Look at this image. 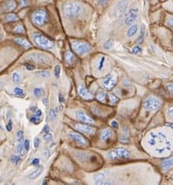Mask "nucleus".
Listing matches in <instances>:
<instances>
[{
  "label": "nucleus",
  "instance_id": "1",
  "mask_svg": "<svg viewBox=\"0 0 173 185\" xmlns=\"http://www.w3.org/2000/svg\"><path fill=\"white\" fill-rule=\"evenodd\" d=\"M154 151L158 154H163L172 149V143L168 137L162 132H154L150 134L148 141Z\"/></svg>",
  "mask_w": 173,
  "mask_h": 185
},
{
  "label": "nucleus",
  "instance_id": "2",
  "mask_svg": "<svg viewBox=\"0 0 173 185\" xmlns=\"http://www.w3.org/2000/svg\"><path fill=\"white\" fill-rule=\"evenodd\" d=\"M62 11L65 18L75 19L82 15L83 8V6L79 2H68L62 5Z\"/></svg>",
  "mask_w": 173,
  "mask_h": 185
},
{
  "label": "nucleus",
  "instance_id": "3",
  "mask_svg": "<svg viewBox=\"0 0 173 185\" xmlns=\"http://www.w3.org/2000/svg\"><path fill=\"white\" fill-rule=\"evenodd\" d=\"M32 39L38 46L45 49H51L55 46L52 41L48 37L39 32H34L32 34Z\"/></svg>",
  "mask_w": 173,
  "mask_h": 185
},
{
  "label": "nucleus",
  "instance_id": "4",
  "mask_svg": "<svg viewBox=\"0 0 173 185\" xmlns=\"http://www.w3.org/2000/svg\"><path fill=\"white\" fill-rule=\"evenodd\" d=\"M71 46L73 51L80 55H85L90 50V45L89 43L83 41L74 40L71 42Z\"/></svg>",
  "mask_w": 173,
  "mask_h": 185
},
{
  "label": "nucleus",
  "instance_id": "5",
  "mask_svg": "<svg viewBox=\"0 0 173 185\" xmlns=\"http://www.w3.org/2000/svg\"><path fill=\"white\" fill-rule=\"evenodd\" d=\"M130 156V152L125 148H116L108 152V157L111 160H125Z\"/></svg>",
  "mask_w": 173,
  "mask_h": 185
},
{
  "label": "nucleus",
  "instance_id": "6",
  "mask_svg": "<svg viewBox=\"0 0 173 185\" xmlns=\"http://www.w3.org/2000/svg\"><path fill=\"white\" fill-rule=\"evenodd\" d=\"M143 108L148 111H157L161 107L162 102L154 96H148L144 99L143 103Z\"/></svg>",
  "mask_w": 173,
  "mask_h": 185
},
{
  "label": "nucleus",
  "instance_id": "7",
  "mask_svg": "<svg viewBox=\"0 0 173 185\" xmlns=\"http://www.w3.org/2000/svg\"><path fill=\"white\" fill-rule=\"evenodd\" d=\"M47 19L48 13L46 10L43 9H40L34 11L31 15L32 22L35 25L39 26V27L44 25L45 22L47 21Z\"/></svg>",
  "mask_w": 173,
  "mask_h": 185
},
{
  "label": "nucleus",
  "instance_id": "8",
  "mask_svg": "<svg viewBox=\"0 0 173 185\" xmlns=\"http://www.w3.org/2000/svg\"><path fill=\"white\" fill-rule=\"evenodd\" d=\"M27 60L39 64H48L51 62V57H49L48 55L38 52H34L28 55L27 56Z\"/></svg>",
  "mask_w": 173,
  "mask_h": 185
},
{
  "label": "nucleus",
  "instance_id": "9",
  "mask_svg": "<svg viewBox=\"0 0 173 185\" xmlns=\"http://www.w3.org/2000/svg\"><path fill=\"white\" fill-rule=\"evenodd\" d=\"M116 76L114 74H109L105 77L102 80V86L107 89H112L116 84Z\"/></svg>",
  "mask_w": 173,
  "mask_h": 185
},
{
  "label": "nucleus",
  "instance_id": "10",
  "mask_svg": "<svg viewBox=\"0 0 173 185\" xmlns=\"http://www.w3.org/2000/svg\"><path fill=\"white\" fill-rule=\"evenodd\" d=\"M68 136L71 139H73V141H75L80 146H86V145H88V141H87V139L81 135L79 133H77V132H69L68 134Z\"/></svg>",
  "mask_w": 173,
  "mask_h": 185
},
{
  "label": "nucleus",
  "instance_id": "11",
  "mask_svg": "<svg viewBox=\"0 0 173 185\" xmlns=\"http://www.w3.org/2000/svg\"><path fill=\"white\" fill-rule=\"evenodd\" d=\"M137 13H138V9L137 8H132L128 11L127 15L126 16L124 23L127 26L131 25L133 22L137 20Z\"/></svg>",
  "mask_w": 173,
  "mask_h": 185
},
{
  "label": "nucleus",
  "instance_id": "12",
  "mask_svg": "<svg viewBox=\"0 0 173 185\" xmlns=\"http://www.w3.org/2000/svg\"><path fill=\"white\" fill-rule=\"evenodd\" d=\"M76 116H77V118L79 119L80 121L83 122L84 123H87V124H94V121L93 120L92 118H90L89 116L87 114V113L84 112L82 109H79L76 112Z\"/></svg>",
  "mask_w": 173,
  "mask_h": 185
},
{
  "label": "nucleus",
  "instance_id": "13",
  "mask_svg": "<svg viewBox=\"0 0 173 185\" xmlns=\"http://www.w3.org/2000/svg\"><path fill=\"white\" fill-rule=\"evenodd\" d=\"M75 127H76V129H77L78 131H80L82 132V133H85V134H92L95 132V128L91 127V126L85 125V124H80V123H78V124H76Z\"/></svg>",
  "mask_w": 173,
  "mask_h": 185
},
{
  "label": "nucleus",
  "instance_id": "14",
  "mask_svg": "<svg viewBox=\"0 0 173 185\" xmlns=\"http://www.w3.org/2000/svg\"><path fill=\"white\" fill-rule=\"evenodd\" d=\"M78 92H79L80 95L86 100H90L94 98L93 94L89 92V90L86 87H84L83 85H80L79 88H78Z\"/></svg>",
  "mask_w": 173,
  "mask_h": 185
},
{
  "label": "nucleus",
  "instance_id": "15",
  "mask_svg": "<svg viewBox=\"0 0 173 185\" xmlns=\"http://www.w3.org/2000/svg\"><path fill=\"white\" fill-rule=\"evenodd\" d=\"M105 173H100L95 175L94 177V182L96 184H112L113 183H111L110 181H107L105 180Z\"/></svg>",
  "mask_w": 173,
  "mask_h": 185
},
{
  "label": "nucleus",
  "instance_id": "16",
  "mask_svg": "<svg viewBox=\"0 0 173 185\" xmlns=\"http://www.w3.org/2000/svg\"><path fill=\"white\" fill-rule=\"evenodd\" d=\"M111 136H112V130L110 128H104L100 133V138L103 142L111 138Z\"/></svg>",
  "mask_w": 173,
  "mask_h": 185
},
{
  "label": "nucleus",
  "instance_id": "17",
  "mask_svg": "<svg viewBox=\"0 0 173 185\" xmlns=\"http://www.w3.org/2000/svg\"><path fill=\"white\" fill-rule=\"evenodd\" d=\"M16 8V3L14 0H7L2 6V9L6 12H10Z\"/></svg>",
  "mask_w": 173,
  "mask_h": 185
},
{
  "label": "nucleus",
  "instance_id": "18",
  "mask_svg": "<svg viewBox=\"0 0 173 185\" xmlns=\"http://www.w3.org/2000/svg\"><path fill=\"white\" fill-rule=\"evenodd\" d=\"M129 138H130V130L127 127H123L122 130V134L119 137V140L122 143L129 142Z\"/></svg>",
  "mask_w": 173,
  "mask_h": 185
},
{
  "label": "nucleus",
  "instance_id": "19",
  "mask_svg": "<svg viewBox=\"0 0 173 185\" xmlns=\"http://www.w3.org/2000/svg\"><path fill=\"white\" fill-rule=\"evenodd\" d=\"M173 166V158H169V159H166L164 160L161 162V168L163 170H169Z\"/></svg>",
  "mask_w": 173,
  "mask_h": 185
},
{
  "label": "nucleus",
  "instance_id": "20",
  "mask_svg": "<svg viewBox=\"0 0 173 185\" xmlns=\"http://www.w3.org/2000/svg\"><path fill=\"white\" fill-rule=\"evenodd\" d=\"M43 170H44V167L42 166H38L36 170H34V172L31 173L30 175H29V179L30 180H35V179L38 178L40 177V175L43 173Z\"/></svg>",
  "mask_w": 173,
  "mask_h": 185
},
{
  "label": "nucleus",
  "instance_id": "21",
  "mask_svg": "<svg viewBox=\"0 0 173 185\" xmlns=\"http://www.w3.org/2000/svg\"><path fill=\"white\" fill-rule=\"evenodd\" d=\"M14 41H15V42L17 43V44L20 45V46L24 47V49H29V48H30V47H31L30 43L25 39L18 38V39H16Z\"/></svg>",
  "mask_w": 173,
  "mask_h": 185
},
{
  "label": "nucleus",
  "instance_id": "22",
  "mask_svg": "<svg viewBox=\"0 0 173 185\" xmlns=\"http://www.w3.org/2000/svg\"><path fill=\"white\" fill-rule=\"evenodd\" d=\"M76 60V56H75L74 54L70 51H66V53H65V60L67 63L72 64L73 62Z\"/></svg>",
  "mask_w": 173,
  "mask_h": 185
},
{
  "label": "nucleus",
  "instance_id": "23",
  "mask_svg": "<svg viewBox=\"0 0 173 185\" xmlns=\"http://www.w3.org/2000/svg\"><path fill=\"white\" fill-rule=\"evenodd\" d=\"M128 6V0H120L118 2L117 8L120 13H123L126 9V7Z\"/></svg>",
  "mask_w": 173,
  "mask_h": 185
},
{
  "label": "nucleus",
  "instance_id": "24",
  "mask_svg": "<svg viewBox=\"0 0 173 185\" xmlns=\"http://www.w3.org/2000/svg\"><path fill=\"white\" fill-rule=\"evenodd\" d=\"M138 30V26L137 25H132L130 28H129L127 32H126V35L129 38H132V36H134L136 33L137 32Z\"/></svg>",
  "mask_w": 173,
  "mask_h": 185
},
{
  "label": "nucleus",
  "instance_id": "25",
  "mask_svg": "<svg viewBox=\"0 0 173 185\" xmlns=\"http://www.w3.org/2000/svg\"><path fill=\"white\" fill-rule=\"evenodd\" d=\"M5 20L7 22H13L19 20V17L15 13H9L5 17Z\"/></svg>",
  "mask_w": 173,
  "mask_h": 185
},
{
  "label": "nucleus",
  "instance_id": "26",
  "mask_svg": "<svg viewBox=\"0 0 173 185\" xmlns=\"http://www.w3.org/2000/svg\"><path fill=\"white\" fill-rule=\"evenodd\" d=\"M25 147L24 145L22 144V143H20L19 145H17L16 147V149H15V152L17 154H19L20 155H24L25 154Z\"/></svg>",
  "mask_w": 173,
  "mask_h": 185
},
{
  "label": "nucleus",
  "instance_id": "27",
  "mask_svg": "<svg viewBox=\"0 0 173 185\" xmlns=\"http://www.w3.org/2000/svg\"><path fill=\"white\" fill-rule=\"evenodd\" d=\"M144 35H145V26L142 25L140 29V35L137 39V43H142L144 39Z\"/></svg>",
  "mask_w": 173,
  "mask_h": 185
},
{
  "label": "nucleus",
  "instance_id": "28",
  "mask_svg": "<svg viewBox=\"0 0 173 185\" xmlns=\"http://www.w3.org/2000/svg\"><path fill=\"white\" fill-rule=\"evenodd\" d=\"M114 45V39H108L104 44V49L106 50H109L111 49Z\"/></svg>",
  "mask_w": 173,
  "mask_h": 185
},
{
  "label": "nucleus",
  "instance_id": "29",
  "mask_svg": "<svg viewBox=\"0 0 173 185\" xmlns=\"http://www.w3.org/2000/svg\"><path fill=\"white\" fill-rule=\"evenodd\" d=\"M34 95L36 97V98H40L41 96H42L44 95V90L41 87H35L34 89Z\"/></svg>",
  "mask_w": 173,
  "mask_h": 185
},
{
  "label": "nucleus",
  "instance_id": "30",
  "mask_svg": "<svg viewBox=\"0 0 173 185\" xmlns=\"http://www.w3.org/2000/svg\"><path fill=\"white\" fill-rule=\"evenodd\" d=\"M25 28L23 25H17L14 29H13V32L17 33V34H24L25 33Z\"/></svg>",
  "mask_w": 173,
  "mask_h": 185
},
{
  "label": "nucleus",
  "instance_id": "31",
  "mask_svg": "<svg viewBox=\"0 0 173 185\" xmlns=\"http://www.w3.org/2000/svg\"><path fill=\"white\" fill-rule=\"evenodd\" d=\"M109 101L111 102V104H116L119 101V98H118L117 96L113 95V94H109Z\"/></svg>",
  "mask_w": 173,
  "mask_h": 185
},
{
  "label": "nucleus",
  "instance_id": "32",
  "mask_svg": "<svg viewBox=\"0 0 173 185\" xmlns=\"http://www.w3.org/2000/svg\"><path fill=\"white\" fill-rule=\"evenodd\" d=\"M36 76H38V77H44V78H46V77H48L50 76V73L48 71H46V70H43V71H39V72H37L35 74Z\"/></svg>",
  "mask_w": 173,
  "mask_h": 185
},
{
  "label": "nucleus",
  "instance_id": "33",
  "mask_svg": "<svg viewBox=\"0 0 173 185\" xmlns=\"http://www.w3.org/2000/svg\"><path fill=\"white\" fill-rule=\"evenodd\" d=\"M97 99L101 102H103V101L105 100V92L103 91V90H101L100 92H98V95H97Z\"/></svg>",
  "mask_w": 173,
  "mask_h": 185
},
{
  "label": "nucleus",
  "instance_id": "34",
  "mask_svg": "<svg viewBox=\"0 0 173 185\" xmlns=\"http://www.w3.org/2000/svg\"><path fill=\"white\" fill-rule=\"evenodd\" d=\"M60 73H61V67L59 65H56L54 68V74L56 78H59Z\"/></svg>",
  "mask_w": 173,
  "mask_h": 185
},
{
  "label": "nucleus",
  "instance_id": "35",
  "mask_svg": "<svg viewBox=\"0 0 173 185\" xmlns=\"http://www.w3.org/2000/svg\"><path fill=\"white\" fill-rule=\"evenodd\" d=\"M56 117H57V113H56V109H51L49 112L50 120H51V121L54 120V119L56 118Z\"/></svg>",
  "mask_w": 173,
  "mask_h": 185
},
{
  "label": "nucleus",
  "instance_id": "36",
  "mask_svg": "<svg viewBox=\"0 0 173 185\" xmlns=\"http://www.w3.org/2000/svg\"><path fill=\"white\" fill-rule=\"evenodd\" d=\"M20 161H21V159L19 155H13L11 157V162H13V164H14V165H17Z\"/></svg>",
  "mask_w": 173,
  "mask_h": 185
},
{
  "label": "nucleus",
  "instance_id": "37",
  "mask_svg": "<svg viewBox=\"0 0 173 185\" xmlns=\"http://www.w3.org/2000/svg\"><path fill=\"white\" fill-rule=\"evenodd\" d=\"M30 121L31 123H34V124H38L41 122V119H40V117H37V116L34 115L33 117H31L30 118Z\"/></svg>",
  "mask_w": 173,
  "mask_h": 185
},
{
  "label": "nucleus",
  "instance_id": "38",
  "mask_svg": "<svg viewBox=\"0 0 173 185\" xmlns=\"http://www.w3.org/2000/svg\"><path fill=\"white\" fill-rule=\"evenodd\" d=\"M17 136L19 143H22L24 141V132L22 131V130H20V131L17 132Z\"/></svg>",
  "mask_w": 173,
  "mask_h": 185
},
{
  "label": "nucleus",
  "instance_id": "39",
  "mask_svg": "<svg viewBox=\"0 0 173 185\" xmlns=\"http://www.w3.org/2000/svg\"><path fill=\"white\" fill-rule=\"evenodd\" d=\"M14 92L17 95L20 96V97H22V96L24 95V91L23 89L21 88H20V87H15L14 88Z\"/></svg>",
  "mask_w": 173,
  "mask_h": 185
},
{
  "label": "nucleus",
  "instance_id": "40",
  "mask_svg": "<svg viewBox=\"0 0 173 185\" xmlns=\"http://www.w3.org/2000/svg\"><path fill=\"white\" fill-rule=\"evenodd\" d=\"M142 52V49H141V47L139 46V45H136L132 48V52L135 55H137V54H139L140 52Z\"/></svg>",
  "mask_w": 173,
  "mask_h": 185
},
{
  "label": "nucleus",
  "instance_id": "41",
  "mask_svg": "<svg viewBox=\"0 0 173 185\" xmlns=\"http://www.w3.org/2000/svg\"><path fill=\"white\" fill-rule=\"evenodd\" d=\"M13 81L14 83H19L20 81V76L18 73H14L13 75Z\"/></svg>",
  "mask_w": 173,
  "mask_h": 185
},
{
  "label": "nucleus",
  "instance_id": "42",
  "mask_svg": "<svg viewBox=\"0 0 173 185\" xmlns=\"http://www.w3.org/2000/svg\"><path fill=\"white\" fill-rule=\"evenodd\" d=\"M43 138H44V140H45V141H51V139H52V135H51V133L48 132V133H45V134H44Z\"/></svg>",
  "mask_w": 173,
  "mask_h": 185
},
{
  "label": "nucleus",
  "instance_id": "43",
  "mask_svg": "<svg viewBox=\"0 0 173 185\" xmlns=\"http://www.w3.org/2000/svg\"><path fill=\"white\" fill-rule=\"evenodd\" d=\"M20 3V7H27L29 3V0H18Z\"/></svg>",
  "mask_w": 173,
  "mask_h": 185
},
{
  "label": "nucleus",
  "instance_id": "44",
  "mask_svg": "<svg viewBox=\"0 0 173 185\" xmlns=\"http://www.w3.org/2000/svg\"><path fill=\"white\" fill-rule=\"evenodd\" d=\"M40 145V139L39 138L36 137L34 140V149H38Z\"/></svg>",
  "mask_w": 173,
  "mask_h": 185
},
{
  "label": "nucleus",
  "instance_id": "45",
  "mask_svg": "<svg viewBox=\"0 0 173 185\" xmlns=\"http://www.w3.org/2000/svg\"><path fill=\"white\" fill-rule=\"evenodd\" d=\"M167 24L170 27V28H173V17H169L167 19Z\"/></svg>",
  "mask_w": 173,
  "mask_h": 185
},
{
  "label": "nucleus",
  "instance_id": "46",
  "mask_svg": "<svg viewBox=\"0 0 173 185\" xmlns=\"http://www.w3.org/2000/svg\"><path fill=\"white\" fill-rule=\"evenodd\" d=\"M43 155H44V157L45 158V159H48V158L49 157V155H50V152L48 150V149H44L43 150V152H42Z\"/></svg>",
  "mask_w": 173,
  "mask_h": 185
},
{
  "label": "nucleus",
  "instance_id": "47",
  "mask_svg": "<svg viewBox=\"0 0 173 185\" xmlns=\"http://www.w3.org/2000/svg\"><path fill=\"white\" fill-rule=\"evenodd\" d=\"M166 87L168 91L173 95V84H168L166 85Z\"/></svg>",
  "mask_w": 173,
  "mask_h": 185
},
{
  "label": "nucleus",
  "instance_id": "48",
  "mask_svg": "<svg viewBox=\"0 0 173 185\" xmlns=\"http://www.w3.org/2000/svg\"><path fill=\"white\" fill-rule=\"evenodd\" d=\"M105 58L103 56V57L101 58V60L100 63H99V66H98L99 70H101L103 68V66H104V62H105Z\"/></svg>",
  "mask_w": 173,
  "mask_h": 185
},
{
  "label": "nucleus",
  "instance_id": "49",
  "mask_svg": "<svg viewBox=\"0 0 173 185\" xmlns=\"http://www.w3.org/2000/svg\"><path fill=\"white\" fill-rule=\"evenodd\" d=\"M25 67L27 70H30H30H34V68H35L34 65H32V64H28V63L25 64Z\"/></svg>",
  "mask_w": 173,
  "mask_h": 185
},
{
  "label": "nucleus",
  "instance_id": "50",
  "mask_svg": "<svg viewBox=\"0 0 173 185\" xmlns=\"http://www.w3.org/2000/svg\"><path fill=\"white\" fill-rule=\"evenodd\" d=\"M7 129L8 131H11L12 129H13V123H12V121H11L10 119H9L8 124L7 125Z\"/></svg>",
  "mask_w": 173,
  "mask_h": 185
},
{
  "label": "nucleus",
  "instance_id": "51",
  "mask_svg": "<svg viewBox=\"0 0 173 185\" xmlns=\"http://www.w3.org/2000/svg\"><path fill=\"white\" fill-rule=\"evenodd\" d=\"M24 147H25L26 151L29 150V149H30V142H29V140L24 141Z\"/></svg>",
  "mask_w": 173,
  "mask_h": 185
},
{
  "label": "nucleus",
  "instance_id": "52",
  "mask_svg": "<svg viewBox=\"0 0 173 185\" xmlns=\"http://www.w3.org/2000/svg\"><path fill=\"white\" fill-rule=\"evenodd\" d=\"M111 127H112L115 128V129H117V128L119 127V123H118L117 121H115V120H114V121L111 122Z\"/></svg>",
  "mask_w": 173,
  "mask_h": 185
},
{
  "label": "nucleus",
  "instance_id": "53",
  "mask_svg": "<svg viewBox=\"0 0 173 185\" xmlns=\"http://www.w3.org/2000/svg\"><path fill=\"white\" fill-rule=\"evenodd\" d=\"M40 162V160L38 158H34V160H33L32 162H31V165H38Z\"/></svg>",
  "mask_w": 173,
  "mask_h": 185
},
{
  "label": "nucleus",
  "instance_id": "54",
  "mask_svg": "<svg viewBox=\"0 0 173 185\" xmlns=\"http://www.w3.org/2000/svg\"><path fill=\"white\" fill-rule=\"evenodd\" d=\"M122 84L125 86V87H130V82L129 81H127V80H124L123 81V83H122Z\"/></svg>",
  "mask_w": 173,
  "mask_h": 185
},
{
  "label": "nucleus",
  "instance_id": "55",
  "mask_svg": "<svg viewBox=\"0 0 173 185\" xmlns=\"http://www.w3.org/2000/svg\"><path fill=\"white\" fill-rule=\"evenodd\" d=\"M34 114L35 116H37V117H41V115H42V112H41V109H38V110L36 111V113H34Z\"/></svg>",
  "mask_w": 173,
  "mask_h": 185
},
{
  "label": "nucleus",
  "instance_id": "56",
  "mask_svg": "<svg viewBox=\"0 0 173 185\" xmlns=\"http://www.w3.org/2000/svg\"><path fill=\"white\" fill-rule=\"evenodd\" d=\"M48 132H49V127H48V125H45L44 128H43L42 133H48Z\"/></svg>",
  "mask_w": 173,
  "mask_h": 185
},
{
  "label": "nucleus",
  "instance_id": "57",
  "mask_svg": "<svg viewBox=\"0 0 173 185\" xmlns=\"http://www.w3.org/2000/svg\"><path fill=\"white\" fill-rule=\"evenodd\" d=\"M168 113H169V115L173 118V107H171V108L169 109V110H168Z\"/></svg>",
  "mask_w": 173,
  "mask_h": 185
},
{
  "label": "nucleus",
  "instance_id": "58",
  "mask_svg": "<svg viewBox=\"0 0 173 185\" xmlns=\"http://www.w3.org/2000/svg\"><path fill=\"white\" fill-rule=\"evenodd\" d=\"M59 102H64V97H63V95H62V94H59Z\"/></svg>",
  "mask_w": 173,
  "mask_h": 185
},
{
  "label": "nucleus",
  "instance_id": "59",
  "mask_svg": "<svg viewBox=\"0 0 173 185\" xmlns=\"http://www.w3.org/2000/svg\"><path fill=\"white\" fill-rule=\"evenodd\" d=\"M38 109H37L36 106H30V110L33 113H36V111L38 110Z\"/></svg>",
  "mask_w": 173,
  "mask_h": 185
},
{
  "label": "nucleus",
  "instance_id": "60",
  "mask_svg": "<svg viewBox=\"0 0 173 185\" xmlns=\"http://www.w3.org/2000/svg\"><path fill=\"white\" fill-rule=\"evenodd\" d=\"M42 102H43V104L45 105V106H48V99L46 98H43Z\"/></svg>",
  "mask_w": 173,
  "mask_h": 185
},
{
  "label": "nucleus",
  "instance_id": "61",
  "mask_svg": "<svg viewBox=\"0 0 173 185\" xmlns=\"http://www.w3.org/2000/svg\"><path fill=\"white\" fill-rule=\"evenodd\" d=\"M107 0H98V4L99 5H105L106 4Z\"/></svg>",
  "mask_w": 173,
  "mask_h": 185
},
{
  "label": "nucleus",
  "instance_id": "62",
  "mask_svg": "<svg viewBox=\"0 0 173 185\" xmlns=\"http://www.w3.org/2000/svg\"><path fill=\"white\" fill-rule=\"evenodd\" d=\"M43 184H46V181H44V182H43Z\"/></svg>",
  "mask_w": 173,
  "mask_h": 185
}]
</instances>
